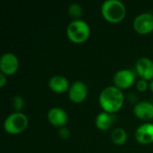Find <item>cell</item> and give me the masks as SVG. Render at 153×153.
Returning <instances> with one entry per match:
<instances>
[{
  "label": "cell",
  "mask_w": 153,
  "mask_h": 153,
  "mask_svg": "<svg viewBox=\"0 0 153 153\" xmlns=\"http://www.w3.org/2000/svg\"><path fill=\"white\" fill-rule=\"evenodd\" d=\"M91 30L88 23L82 20L71 22L66 28V34L70 40L74 43H82L90 36Z\"/></svg>",
  "instance_id": "3957f363"
},
{
  "label": "cell",
  "mask_w": 153,
  "mask_h": 153,
  "mask_svg": "<svg viewBox=\"0 0 153 153\" xmlns=\"http://www.w3.org/2000/svg\"><path fill=\"white\" fill-rule=\"evenodd\" d=\"M134 115L143 120H151L153 118V104L149 101L138 102L134 108Z\"/></svg>",
  "instance_id": "7c38bea8"
},
{
  "label": "cell",
  "mask_w": 153,
  "mask_h": 153,
  "mask_svg": "<svg viewBox=\"0 0 153 153\" xmlns=\"http://www.w3.org/2000/svg\"><path fill=\"white\" fill-rule=\"evenodd\" d=\"M136 88H137V90L139 91H146V89L148 88L147 81L144 80V79H140L136 82Z\"/></svg>",
  "instance_id": "ac0fdd59"
},
{
  "label": "cell",
  "mask_w": 153,
  "mask_h": 153,
  "mask_svg": "<svg viewBox=\"0 0 153 153\" xmlns=\"http://www.w3.org/2000/svg\"><path fill=\"white\" fill-rule=\"evenodd\" d=\"M101 14L109 22H119L126 16V6L119 0H106L101 5Z\"/></svg>",
  "instance_id": "7a4b0ae2"
},
{
  "label": "cell",
  "mask_w": 153,
  "mask_h": 153,
  "mask_svg": "<svg viewBox=\"0 0 153 153\" xmlns=\"http://www.w3.org/2000/svg\"><path fill=\"white\" fill-rule=\"evenodd\" d=\"M134 79H135V74L132 70L121 69L115 74L113 81L116 87L122 90L131 87L134 82Z\"/></svg>",
  "instance_id": "52a82bcc"
},
{
  "label": "cell",
  "mask_w": 153,
  "mask_h": 153,
  "mask_svg": "<svg viewBox=\"0 0 153 153\" xmlns=\"http://www.w3.org/2000/svg\"><path fill=\"white\" fill-rule=\"evenodd\" d=\"M82 7L79 4H72L68 7V13L71 17L75 18V20H79L78 18L82 15Z\"/></svg>",
  "instance_id": "2e32d148"
},
{
  "label": "cell",
  "mask_w": 153,
  "mask_h": 153,
  "mask_svg": "<svg viewBox=\"0 0 153 153\" xmlns=\"http://www.w3.org/2000/svg\"><path fill=\"white\" fill-rule=\"evenodd\" d=\"M115 120H116V117L112 113L103 111L98 114L95 123H96V126L100 130L106 131L112 126Z\"/></svg>",
  "instance_id": "5bb4252c"
},
{
  "label": "cell",
  "mask_w": 153,
  "mask_h": 153,
  "mask_svg": "<svg viewBox=\"0 0 153 153\" xmlns=\"http://www.w3.org/2000/svg\"><path fill=\"white\" fill-rule=\"evenodd\" d=\"M48 86L53 91L57 92V93L65 92L70 88L67 78L62 75L52 76L48 81Z\"/></svg>",
  "instance_id": "4fadbf2b"
},
{
  "label": "cell",
  "mask_w": 153,
  "mask_h": 153,
  "mask_svg": "<svg viewBox=\"0 0 153 153\" xmlns=\"http://www.w3.org/2000/svg\"><path fill=\"white\" fill-rule=\"evenodd\" d=\"M19 67V61L17 56L11 52L4 53L0 59V70L1 73L5 75H11L16 73Z\"/></svg>",
  "instance_id": "8992f818"
},
{
  "label": "cell",
  "mask_w": 153,
  "mask_h": 153,
  "mask_svg": "<svg viewBox=\"0 0 153 153\" xmlns=\"http://www.w3.org/2000/svg\"><path fill=\"white\" fill-rule=\"evenodd\" d=\"M48 119L50 124L56 126H65L67 122L68 117L66 112L58 107H54L50 108L48 112Z\"/></svg>",
  "instance_id": "8fae6325"
},
{
  "label": "cell",
  "mask_w": 153,
  "mask_h": 153,
  "mask_svg": "<svg viewBox=\"0 0 153 153\" xmlns=\"http://www.w3.org/2000/svg\"><path fill=\"white\" fill-rule=\"evenodd\" d=\"M135 69L142 79L151 80L153 78V61L148 57H140L135 63Z\"/></svg>",
  "instance_id": "9c48e42d"
},
{
  "label": "cell",
  "mask_w": 153,
  "mask_h": 153,
  "mask_svg": "<svg viewBox=\"0 0 153 153\" xmlns=\"http://www.w3.org/2000/svg\"><path fill=\"white\" fill-rule=\"evenodd\" d=\"M6 83V78H5V74L3 73H0V87L3 88L4 86V84Z\"/></svg>",
  "instance_id": "ffe728a7"
},
{
  "label": "cell",
  "mask_w": 153,
  "mask_h": 153,
  "mask_svg": "<svg viewBox=\"0 0 153 153\" xmlns=\"http://www.w3.org/2000/svg\"><path fill=\"white\" fill-rule=\"evenodd\" d=\"M58 134L62 139H67L70 135V131L66 127H61V129L58 131Z\"/></svg>",
  "instance_id": "d6986e66"
},
{
  "label": "cell",
  "mask_w": 153,
  "mask_h": 153,
  "mask_svg": "<svg viewBox=\"0 0 153 153\" xmlns=\"http://www.w3.org/2000/svg\"><path fill=\"white\" fill-rule=\"evenodd\" d=\"M150 89H151V91L153 92V80H152V82L150 83Z\"/></svg>",
  "instance_id": "44dd1931"
},
{
  "label": "cell",
  "mask_w": 153,
  "mask_h": 153,
  "mask_svg": "<svg viewBox=\"0 0 153 153\" xmlns=\"http://www.w3.org/2000/svg\"><path fill=\"white\" fill-rule=\"evenodd\" d=\"M135 138L142 144H150L153 143V124L144 123L135 131Z\"/></svg>",
  "instance_id": "30bf717a"
},
{
  "label": "cell",
  "mask_w": 153,
  "mask_h": 153,
  "mask_svg": "<svg viewBox=\"0 0 153 153\" xmlns=\"http://www.w3.org/2000/svg\"><path fill=\"white\" fill-rule=\"evenodd\" d=\"M88 94L86 84L82 81H75L68 90V96L73 102L81 103L82 102Z\"/></svg>",
  "instance_id": "ba28073f"
},
{
  "label": "cell",
  "mask_w": 153,
  "mask_h": 153,
  "mask_svg": "<svg viewBox=\"0 0 153 153\" xmlns=\"http://www.w3.org/2000/svg\"><path fill=\"white\" fill-rule=\"evenodd\" d=\"M134 29L141 34H147L153 30V14L152 13H143L138 14L134 20Z\"/></svg>",
  "instance_id": "5b68a950"
},
{
  "label": "cell",
  "mask_w": 153,
  "mask_h": 153,
  "mask_svg": "<svg viewBox=\"0 0 153 153\" xmlns=\"http://www.w3.org/2000/svg\"><path fill=\"white\" fill-rule=\"evenodd\" d=\"M111 141L117 145H123L127 140V134L124 128L117 127L111 132Z\"/></svg>",
  "instance_id": "9a60e30c"
},
{
  "label": "cell",
  "mask_w": 153,
  "mask_h": 153,
  "mask_svg": "<svg viewBox=\"0 0 153 153\" xmlns=\"http://www.w3.org/2000/svg\"><path fill=\"white\" fill-rule=\"evenodd\" d=\"M124 100V93L116 86H108L105 88L99 98L100 104L103 110L112 114L122 108Z\"/></svg>",
  "instance_id": "6da1fadb"
},
{
  "label": "cell",
  "mask_w": 153,
  "mask_h": 153,
  "mask_svg": "<svg viewBox=\"0 0 153 153\" xmlns=\"http://www.w3.org/2000/svg\"><path fill=\"white\" fill-rule=\"evenodd\" d=\"M28 117L22 112L10 114L4 122V128L9 134H20L28 126Z\"/></svg>",
  "instance_id": "277c9868"
},
{
  "label": "cell",
  "mask_w": 153,
  "mask_h": 153,
  "mask_svg": "<svg viewBox=\"0 0 153 153\" xmlns=\"http://www.w3.org/2000/svg\"><path fill=\"white\" fill-rule=\"evenodd\" d=\"M25 101L24 99L21 96H14L13 98V101H12V106L13 108V109L15 110V112H20V110L24 107Z\"/></svg>",
  "instance_id": "e0dca14e"
}]
</instances>
